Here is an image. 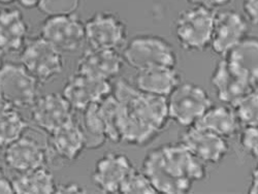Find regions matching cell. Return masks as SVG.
<instances>
[{
	"instance_id": "obj_1",
	"label": "cell",
	"mask_w": 258,
	"mask_h": 194,
	"mask_svg": "<svg viewBox=\"0 0 258 194\" xmlns=\"http://www.w3.org/2000/svg\"><path fill=\"white\" fill-rule=\"evenodd\" d=\"M112 94L118 102L120 142L145 146L166 127L167 97L141 92L126 80H118Z\"/></svg>"
},
{
	"instance_id": "obj_2",
	"label": "cell",
	"mask_w": 258,
	"mask_h": 194,
	"mask_svg": "<svg viewBox=\"0 0 258 194\" xmlns=\"http://www.w3.org/2000/svg\"><path fill=\"white\" fill-rule=\"evenodd\" d=\"M143 171L157 193H187L195 182L207 177V164L181 143L167 144L150 151Z\"/></svg>"
},
{
	"instance_id": "obj_3",
	"label": "cell",
	"mask_w": 258,
	"mask_h": 194,
	"mask_svg": "<svg viewBox=\"0 0 258 194\" xmlns=\"http://www.w3.org/2000/svg\"><path fill=\"white\" fill-rule=\"evenodd\" d=\"M122 56L128 66L137 71L152 67L176 68L178 63L173 45L155 34H139L127 40Z\"/></svg>"
},
{
	"instance_id": "obj_4",
	"label": "cell",
	"mask_w": 258,
	"mask_h": 194,
	"mask_svg": "<svg viewBox=\"0 0 258 194\" xmlns=\"http://www.w3.org/2000/svg\"><path fill=\"white\" fill-rule=\"evenodd\" d=\"M215 15L214 10L196 6L179 15L174 30L184 51L204 52L211 47Z\"/></svg>"
},
{
	"instance_id": "obj_5",
	"label": "cell",
	"mask_w": 258,
	"mask_h": 194,
	"mask_svg": "<svg viewBox=\"0 0 258 194\" xmlns=\"http://www.w3.org/2000/svg\"><path fill=\"white\" fill-rule=\"evenodd\" d=\"M212 104V98L201 85L181 82L167 97L169 120L188 128L196 125Z\"/></svg>"
},
{
	"instance_id": "obj_6",
	"label": "cell",
	"mask_w": 258,
	"mask_h": 194,
	"mask_svg": "<svg viewBox=\"0 0 258 194\" xmlns=\"http://www.w3.org/2000/svg\"><path fill=\"white\" fill-rule=\"evenodd\" d=\"M20 59L21 64L39 84L53 81L62 74L64 69L62 52L42 36L29 41L24 47Z\"/></svg>"
},
{
	"instance_id": "obj_7",
	"label": "cell",
	"mask_w": 258,
	"mask_h": 194,
	"mask_svg": "<svg viewBox=\"0 0 258 194\" xmlns=\"http://www.w3.org/2000/svg\"><path fill=\"white\" fill-rule=\"evenodd\" d=\"M85 37L91 49L118 50L127 41V27L114 13L98 12L85 22Z\"/></svg>"
},
{
	"instance_id": "obj_8",
	"label": "cell",
	"mask_w": 258,
	"mask_h": 194,
	"mask_svg": "<svg viewBox=\"0 0 258 194\" xmlns=\"http://www.w3.org/2000/svg\"><path fill=\"white\" fill-rule=\"evenodd\" d=\"M38 81L21 64L9 63L0 69V93L13 107H29L37 99Z\"/></svg>"
},
{
	"instance_id": "obj_9",
	"label": "cell",
	"mask_w": 258,
	"mask_h": 194,
	"mask_svg": "<svg viewBox=\"0 0 258 194\" xmlns=\"http://www.w3.org/2000/svg\"><path fill=\"white\" fill-rule=\"evenodd\" d=\"M40 36L60 52L78 51L85 37V23L77 14L48 16L40 27Z\"/></svg>"
},
{
	"instance_id": "obj_10",
	"label": "cell",
	"mask_w": 258,
	"mask_h": 194,
	"mask_svg": "<svg viewBox=\"0 0 258 194\" xmlns=\"http://www.w3.org/2000/svg\"><path fill=\"white\" fill-rule=\"evenodd\" d=\"M249 22L239 12L229 10L215 15V23L211 41L212 50L225 57L248 35Z\"/></svg>"
},
{
	"instance_id": "obj_11",
	"label": "cell",
	"mask_w": 258,
	"mask_h": 194,
	"mask_svg": "<svg viewBox=\"0 0 258 194\" xmlns=\"http://www.w3.org/2000/svg\"><path fill=\"white\" fill-rule=\"evenodd\" d=\"M110 81L100 80L77 72L70 77L62 90L63 96L70 102L74 111L83 112L88 106L101 101L112 93Z\"/></svg>"
},
{
	"instance_id": "obj_12",
	"label": "cell",
	"mask_w": 258,
	"mask_h": 194,
	"mask_svg": "<svg viewBox=\"0 0 258 194\" xmlns=\"http://www.w3.org/2000/svg\"><path fill=\"white\" fill-rule=\"evenodd\" d=\"M74 119V109L63 94H45L37 97L31 106L34 125L49 135Z\"/></svg>"
},
{
	"instance_id": "obj_13",
	"label": "cell",
	"mask_w": 258,
	"mask_h": 194,
	"mask_svg": "<svg viewBox=\"0 0 258 194\" xmlns=\"http://www.w3.org/2000/svg\"><path fill=\"white\" fill-rule=\"evenodd\" d=\"M180 143L205 164L221 162L229 150L227 139L196 125L187 128Z\"/></svg>"
},
{
	"instance_id": "obj_14",
	"label": "cell",
	"mask_w": 258,
	"mask_h": 194,
	"mask_svg": "<svg viewBox=\"0 0 258 194\" xmlns=\"http://www.w3.org/2000/svg\"><path fill=\"white\" fill-rule=\"evenodd\" d=\"M133 169L135 166L127 155L110 152L96 162L92 181L102 193H120L123 182Z\"/></svg>"
},
{
	"instance_id": "obj_15",
	"label": "cell",
	"mask_w": 258,
	"mask_h": 194,
	"mask_svg": "<svg viewBox=\"0 0 258 194\" xmlns=\"http://www.w3.org/2000/svg\"><path fill=\"white\" fill-rule=\"evenodd\" d=\"M124 59L117 50L89 49L78 62V73L100 80L111 81L117 78L124 66Z\"/></svg>"
},
{
	"instance_id": "obj_16",
	"label": "cell",
	"mask_w": 258,
	"mask_h": 194,
	"mask_svg": "<svg viewBox=\"0 0 258 194\" xmlns=\"http://www.w3.org/2000/svg\"><path fill=\"white\" fill-rule=\"evenodd\" d=\"M5 160L12 169L21 174L45 166L48 151L33 138L23 136L6 148Z\"/></svg>"
},
{
	"instance_id": "obj_17",
	"label": "cell",
	"mask_w": 258,
	"mask_h": 194,
	"mask_svg": "<svg viewBox=\"0 0 258 194\" xmlns=\"http://www.w3.org/2000/svg\"><path fill=\"white\" fill-rule=\"evenodd\" d=\"M224 60L236 75L258 90V36L247 35Z\"/></svg>"
},
{
	"instance_id": "obj_18",
	"label": "cell",
	"mask_w": 258,
	"mask_h": 194,
	"mask_svg": "<svg viewBox=\"0 0 258 194\" xmlns=\"http://www.w3.org/2000/svg\"><path fill=\"white\" fill-rule=\"evenodd\" d=\"M137 72L135 86L146 94L168 97L181 84V75L174 67H152Z\"/></svg>"
},
{
	"instance_id": "obj_19",
	"label": "cell",
	"mask_w": 258,
	"mask_h": 194,
	"mask_svg": "<svg viewBox=\"0 0 258 194\" xmlns=\"http://www.w3.org/2000/svg\"><path fill=\"white\" fill-rule=\"evenodd\" d=\"M211 83L218 99L229 106H234L245 95L255 90L236 75L223 59L215 67Z\"/></svg>"
},
{
	"instance_id": "obj_20",
	"label": "cell",
	"mask_w": 258,
	"mask_h": 194,
	"mask_svg": "<svg viewBox=\"0 0 258 194\" xmlns=\"http://www.w3.org/2000/svg\"><path fill=\"white\" fill-rule=\"evenodd\" d=\"M49 136L50 150L62 160L75 161L86 149L82 127L75 119Z\"/></svg>"
},
{
	"instance_id": "obj_21",
	"label": "cell",
	"mask_w": 258,
	"mask_h": 194,
	"mask_svg": "<svg viewBox=\"0 0 258 194\" xmlns=\"http://www.w3.org/2000/svg\"><path fill=\"white\" fill-rule=\"evenodd\" d=\"M28 31V24L20 10H0V50L4 53L17 52L22 48Z\"/></svg>"
},
{
	"instance_id": "obj_22",
	"label": "cell",
	"mask_w": 258,
	"mask_h": 194,
	"mask_svg": "<svg viewBox=\"0 0 258 194\" xmlns=\"http://www.w3.org/2000/svg\"><path fill=\"white\" fill-rule=\"evenodd\" d=\"M240 125L233 107L231 109L227 104H212L196 124L227 140L238 134Z\"/></svg>"
},
{
	"instance_id": "obj_23",
	"label": "cell",
	"mask_w": 258,
	"mask_h": 194,
	"mask_svg": "<svg viewBox=\"0 0 258 194\" xmlns=\"http://www.w3.org/2000/svg\"><path fill=\"white\" fill-rule=\"evenodd\" d=\"M15 193H56L57 184L52 172L45 166L21 172L13 181Z\"/></svg>"
},
{
	"instance_id": "obj_24",
	"label": "cell",
	"mask_w": 258,
	"mask_h": 194,
	"mask_svg": "<svg viewBox=\"0 0 258 194\" xmlns=\"http://www.w3.org/2000/svg\"><path fill=\"white\" fill-rule=\"evenodd\" d=\"M82 114L83 119L80 125L85 137L86 149L95 150L109 142L105 124L99 112L98 102L88 106Z\"/></svg>"
},
{
	"instance_id": "obj_25",
	"label": "cell",
	"mask_w": 258,
	"mask_h": 194,
	"mask_svg": "<svg viewBox=\"0 0 258 194\" xmlns=\"http://www.w3.org/2000/svg\"><path fill=\"white\" fill-rule=\"evenodd\" d=\"M28 127V122L14 109L0 115V148L6 149L23 137Z\"/></svg>"
},
{
	"instance_id": "obj_26",
	"label": "cell",
	"mask_w": 258,
	"mask_h": 194,
	"mask_svg": "<svg viewBox=\"0 0 258 194\" xmlns=\"http://www.w3.org/2000/svg\"><path fill=\"white\" fill-rule=\"evenodd\" d=\"M234 113L241 125H258V90H253L245 95L233 106Z\"/></svg>"
},
{
	"instance_id": "obj_27",
	"label": "cell",
	"mask_w": 258,
	"mask_h": 194,
	"mask_svg": "<svg viewBox=\"0 0 258 194\" xmlns=\"http://www.w3.org/2000/svg\"><path fill=\"white\" fill-rule=\"evenodd\" d=\"M120 193L126 194H154L157 193L154 186L152 185L151 181L149 180L147 175L144 171H139L136 168L131 171L125 181L123 182Z\"/></svg>"
},
{
	"instance_id": "obj_28",
	"label": "cell",
	"mask_w": 258,
	"mask_h": 194,
	"mask_svg": "<svg viewBox=\"0 0 258 194\" xmlns=\"http://www.w3.org/2000/svg\"><path fill=\"white\" fill-rule=\"evenodd\" d=\"M82 0H39L37 9L47 16L76 14Z\"/></svg>"
},
{
	"instance_id": "obj_29",
	"label": "cell",
	"mask_w": 258,
	"mask_h": 194,
	"mask_svg": "<svg viewBox=\"0 0 258 194\" xmlns=\"http://www.w3.org/2000/svg\"><path fill=\"white\" fill-rule=\"evenodd\" d=\"M240 143L245 152L258 162V125L244 127Z\"/></svg>"
},
{
	"instance_id": "obj_30",
	"label": "cell",
	"mask_w": 258,
	"mask_h": 194,
	"mask_svg": "<svg viewBox=\"0 0 258 194\" xmlns=\"http://www.w3.org/2000/svg\"><path fill=\"white\" fill-rule=\"evenodd\" d=\"M243 10L248 22L258 26V0H244Z\"/></svg>"
},
{
	"instance_id": "obj_31",
	"label": "cell",
	"mask_w": 258,
	"mask_h": 194,
	"mask_svg": "<svg viewBox=\"0 0 258 194\" xmlns=\"http://www.w3.org/2000/svg\"><path fill=\"white\" fill-rule=\"evenodd\" d=\"M187 2L192 6L215 10L227 6L231 0H187Z\"/></svg>"
},
{
	"instance_id": "obj_32",
	"label": "cell",
	"mask_w": 258,
	"mask_h": 194,
	"mask_svg": "<svg viewBox=\"0 0 258 194\" xmlns=\"http://www.w3.org/2000/svg\"><path fill=\"white\" fill-rule=\"evenodd\" d=\"M57 192L60 193H80L84 192V188H82L79 184H63L57 186Z\"/></svg>"
},
{
	"instance_id": "obj_33",
	"label": "cell",
	"mask_w": 258,
	"mask_h": 194,
	"mask_svg": "<svg viewBox=\"0 0 258 194\" xmlns=\"http://www.w3.org/2000/svg\"><path fill=\"white\" fill-rule=\"evenodd\" d=\"M248 192L251 194H258V165L252 171Z\"/></svg>"
},
{
	"instance_id": "obj_34",
	"label": "cell",
	"mask_w": 258,
	"mask_h": 194,
	"mask_svg": "<svg viewBox=\"0 0 258 194\" xmlns=\"http://www.w3.org/2000/svg\"><path fill=\"white\" fill-rule=\"evenodd\" d=\"M0 193H15L13 182L7 179L4 175L0 176Z\"/></svg>"
},
{
	"instance_id": "obj_35",
	"label": "cell",
	"mask_w": 258,
	"mask_h": 194,
	"mask_svg": "<svg viewBox=\"0 0 258 194\" xmlns=\"http://www.w3.org/2000/svg\"><path fill=\"white\" fill-rule=\"evenodd\" d=\"M18 3L20 4L21 7H23L24 9L31 10V9H35L38 7L39 0H18Z\"/></svg>"
},
{
	"instance_id": "obj_36",
	"label": "cell",
	"mask_w": 258,
	"mask_h": 194,
	"mask_svg": "<svg viewBox=\"0 0 258 194\" xmlns=\"http://www.w3.org/2000/svg\"><path fill=\"white\" fill-rule=\"evenodd\" d=\"M11 109H14V107L6 100V98L2 95V93H0V115Z\"/></svg>"
},
{
	"instance_id": "obj_37",
	"label": "cell",
	"mask_w": 258,
	"mask_h": 194,
	"mask_svg": "<svg viewBox=\"0 0 258 194\" xmlns=\"http://www.w3.org/2000/svg\"><path fill=\"white\" fill-rule=\"evenodd\" d=\"M18 2V0H0V5L3 6H9V5H12L14 3Z\"/></svg>"
},
{
	"instance_id": "obj_38",
	"label": "cell",
	"mask_w": 258,
	"mask_h": 194,
	"mask_svg": "<svg viewBox=\"0 0 258 194\" xmlns=\"http://www.w3.org/2000/svg\"><path fill=\"white\" fill-rule=\"evenodd\" d=\"M4 52L0 50V69H2V67H3V61H4Z\"/></svg>"
},
{
	"instance_id": "obj_39",
	"label": "cell",
	"mask_w": 258,
	"mask_h": 194,
	"mask_svg": "<svg viewBox=\"0 0 258 194\" xmlns=\"http://www.w3.org/2000/svg\"><path fill=\"white\" fill-rule=\"evenodd\" d=\"M3 175H4V169H3L2 164H0V176H3Z\"/></svg>"
}]
</instances>
